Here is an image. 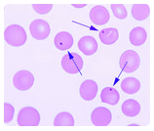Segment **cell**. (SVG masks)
Masks as SVG:
<instances>
[{
    "label": "cell",
    "instance_id": "obj_1",
    "mask_svg": "<svg viewBox=\"0 0 154 131\" xmlns=\"http://www.w3.org/2000/svg\"><path fill=\"white\" fill-rule=\"evenodd\" d=\"M26 38L27 36L26 30L20 24H10L4 31V39L10 46L21 47L26 44Z\"/></svg>",
    "mask_w": 154,
    "mask_h": 131
},
{
    "label": "cell",
    "instance_id": "obj_2",
    "mask_svg": "<svg viewBox=\"0 0 154 131\" xmlns=\"http://www.w3.org/2000/svg\"><path fill=\"white\" fill-rule=\"evenodd\" d=\"M60 66L69 75H77L82 71L84 62L81 56L76 52H69L63 57Z\"/></svg>",
    "mask_w": 154,
    "mask_h": 131
},
{
    "label": "cell",
    "instance_id": "obj_3",
    "mask_svg": "<svg viewBox=\"0 0 154 131\" xmlns=\"http://www.w3.org/2000/svg\"><path fill=\"white\" fill-rule=\"evenodd\" d=\"M17 122L20 126H37L40 123V113L33 107H23L19 110Z\"/></svg>",
    "mask_w": 154,
    "mask_h": 131
},
{
    "label": "cell",
    "instance_id": "obj_4",
    "mask_svg": "<svg viewBox=\"0 0 154 131\" xmlns=\"http://www.w3.org/2000/svg\"><path fill=\"white\" fill-rule=\"evenodd\" d=\"M140 65V55L134 50H127L125 51L120 57L119 66L122 72L131 73L136 72L139 69Z\"/></svg>",
    "mask_w": 154,
    "mask_h": 131
},
{
    "label": "cell",
    "instance_id": "obj_5",
    "mask_svg": "<svg viewBox=\"0 0 154 131\" xmlns=\"http://www.w3.org/2000/svg\"><path fill=\"white\" fill-rule=\"evenodd\" d=\"M29 31L31 36L36 40H45L51 34L50 24L46 20L36 19L29 24Z\"/></svg>",
    "mask_w": 154,
    "mask_h": 131
},
{
    "label": "cell",
    "instance_id": "obj_6",
    "mask_svg": "<svg viewBox=\"0 0 154 131\" xmlns=\"http://www.w3.org/2000/svg\"><path fill=\"white\" fill-rule=\"evenodd\" d=\"M34 83L33 75L26 69L19 71L13 76V85L20 91H27Z\"/></svg>",
    "mask_w": 154,
    "mask_h": 131
},
{
    "label": "cell",
    "instance_id": "obj_7",
    "mask_svg": "<svg viewBox=\"0 0 154 131\" xmlns=\"http://www.w3.org/2000/svg\"><path fill=\"white\" fill-rule=\"evenodd\" d=\"M90 118L95 126H108L112 120V113L107 108L98 107L91 113Z\"/></svg>",
    "mask_w": 154,
    "mask_h": 131
},
{
    "label": "cell",
    "instance_id": "obj_8",
    "mask_svg": "<svg viewBox=\"0 0 154 131\" xmlns=\"http://www.w3.org/2000/svg\"><path fill=\"white\" fill-rule=\"evenodd\" d=\"M90 19L92 23L96 26H103L110 20L108 10L103 5L94 6L90 10Z\"/></svg>",
    "mask_w": 154,
    "mask_h": 131
},
{
    "label": "cell",
    "instance_id": "obj_9",
    "mask_svg": "<svg viewBox=\"0 0 154 131\" xmlns=\"http://www.w3.org/2000/svg\"><path fill=\"white\" fill-rule=\"evenodd\" d=\"M98 83L95 80L87 79L81 83L79 87V94L84 101H92L96 98L97 94H98Z\"/></svg>",
    "mask_w": 154,
    "mask_h": 131
},
{
    "label": "cell",
    "instance_id": "obj_10",
    "mask_svg": "<svg viewBox=\"0 0 154 131\" xmlns=\"http://www.w3.org/2000/svg\"><path fill=\"white\" fill-rule=\"evenodd\" d=\"M77 46H78L79 50L86 56H92L93 54H95L99 48L97 40L90 35L83 36L82 38H80L77 43Z\"/></svg>",
    "mask_w": 154,
    "mask_h": 131
},
{
    "label": "cell",
    "instance_id": "obj_11",
    "mask_svg": "<svg viewBox=\"0 0 154 131\" xmlns=\"http://www.w3.org/2000/svg\"><path fill=\"white\" fill-rule=\"evenodd\" d=\"M54 44L60 51L69 50L73 45V36L67 31H60L56 34Z\"/></svg>",
    "mask_w": 154,
    "mask_h": 131
},
{
    "label": "cell",
    "instance_id": "obj_12",
    "mask_svg": "<svg viewBox=\"0 0 154 131\" xmlns=\"http://www.w3.org/2000/svg\"><path fill=\"white\" fill-rule=\"evenodd\" d=\"M121 110L124 116L129 117H139L140 114L141 106L139 101L134 99H128L123 102L122 106H121Z\"/></svg>",
    "mask_w": 154,
    "mask_h": 131
},
{
    "label": "cell",
    "instance_id": "obj_13",
    "mask_svg": "<svg viewBox=\"0 0 154 131\" xmlns=\"http://www.w3.org/2000/svg\"><path fill=\"white\" fill-rule=\"evenodd\" d=\"M100 42L104 45L114 44L119 38V32L115 27H105L99 32Z\"/></svg>",
    "mask_w": 154,
    "mask_h": 131
},
{
    "label": "cell",
    "instance_id": "obj_14",
    "mask_svg": "<svg viewBox=\"0 0 154 131\" xmlns=\"http://www.w3.org/2000/svg\"><path fill=\"white\" fill-rule=\"evenodd\" d=\"M129 39L134 46H141L145 43L147 39L146 30L141 27H136L130 31Z\"/></svg>",
    "mask_w": 154,
    "mask_h": 131
},
{
    "label": "cell",
    "instance_id": "obj_15",
    "mask_svg": "<svg viewBox=\"0 0 154 131\" xmlns=\"http://www.w3.org/2000/svg\"><path fill=\"white\" fill-rule=\"evenodd\" d=\"M120 87L122 89V91L126 94H136L140 91V82L139 79H137L136 77H125V78L121 81Z\"/></svg>",
    "mask_w": 154,
    "mask_h": 131
},
{
    "label": "cell",
    "instance_id": "obj_16",
    "mask_svg": "<svg viewBox=\"0 0 154 131\" xmlns=\"http://www.w3.org/2000/svg\"><path fill=\"white\" fill-rule=\"evenodd\" d=\"M100 100H102L103 103L115 106L118 104L120 100V94L115 88L105 87L100 92Z\"/></svg>",
    "mask_w": 154,
    "mask_h": 131
},
{
    "label": "cell",
    "instance_id": "obj_17",
    "mask_svg": "<svg viewBox=\"0 0 154 131\" xmlns=\"http://www.w3.org/2000/svg\"><path fill=\"white\" fill-rule=\"evenodd\" d=\"M131 14L137 21H143L149 17L150 7L147 4H134L131 9Z\"/></svg>",
    "mask_w": 154,
    "mask_h": 131
},
{
    "label": "cell",
    "instance_id": "obj_18",
    "mask_svg": "<svg viewBox=\"0 0 154 131\" xmlns=\"http://www.w3.org/2000/svg\"><path fill=\"white\" fill-rule=\"evenodd\" d=\"M74 117L68 112L59 113L54 120L55 126H73L74 125Z\"/></svg>",
    "mask_w": 154,
    "mask_h": 131
},
{
    "label": "cell",
    "instance_id": "obj_19",
    "mask_svg": "<svg viewBox=\"0 0 154 131\" xmlns=\"http://www.w3.org/2000/svg\"><path fill=\"white\" fill-rule=\"evenodd\" d=\"M111 10H112L113 15H114L117 19L125 20L127 18L128 11L126 9V7H125L124 5H122V4H112Z\"/></svg>",
    "mask_w": 154,
    "mask_h": 131
},
{
    "label": "cell",
    "instance_id": "obj_20",
    "mask_svg": "<svg viewBox=\"0 0 154 131\" xmlns=\"http://www.w3.org/2000/svg\"><path fill=\"white\" fill-rule=\"evenodd\" d=\"M14 113H15V109L14 107L9 103L4 104V122L7 123H10L12 120H14Z\"/></svg>",
    "mask_w": 154,
    "mask_h": 131
},
{
    "label": "cell",
    "instance_id": "obj_21",
    "mask_svg": "<svg viewBox=\"0 0 154 131\" xmlns=\"http://www.w3.org/2000/svg\"><path fill=\"white\" fill-rule=\"evenodd\" d=\"M33 10L40 15H46L50 13L53 9L52 4H33L32 5Z\"/></svg>",
    "mask_w": 154,
    "mask_h": 131
},
{
    "label": "cell",
    "instance_id": "obj_22",
    "mask_svg": "<svg viewBox=\"0 0 154 131\" xmlns=\"http://www.w3.org/2000/svg\"><path fill=\"white\" fill-rule=\"evenodd\" d=\"M72 6L75 8H84V7H86V4H73Z\"/></svg>",
    "mask_w": 154,
    "mask_h": 131
}]
</instances>
